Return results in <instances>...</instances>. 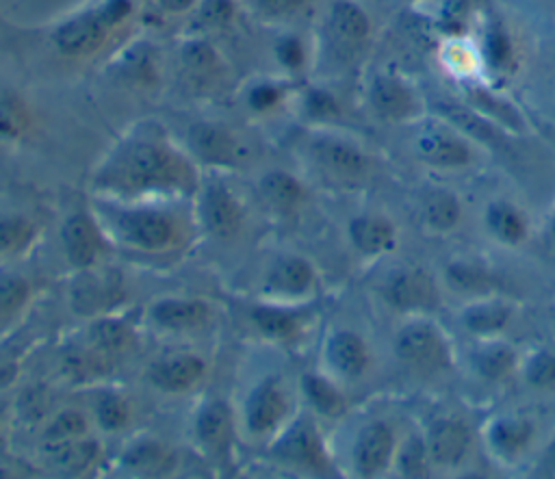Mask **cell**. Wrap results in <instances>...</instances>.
<instances>
[{
    "label": "cell",
    "instance_id": "ee69618b",
    "mask_svg": "<svg viewBox=\"0 0 555 479\" xmlns=\"http://www.w3.org/2000/svg\"><path fill=\"white\" fill-rule=\"evenodd\" d=\"M30 225L24 219H0V251L15 249L28 236Z\"/></svg>",
    "mask_w": 555,
    "mask_h": 479
},
{
    "label": "cell",
    "instance_id": "e575fe53",
    "mask_svg": "<svg viewBox=\"0 0 555 479\" xmlns=\"http://www.w3.org/2000/svg\"><path fill=\"white\" fill-rule=\"evenodd\" d=\"M262 193L275 206L291 208L293 204H297L301 199L304 189L299 186V182L293 176H288L284 171H273L262 178Z\"/></svg>",
    "mask_w": 555,
    "mask_h": 479
},
{
    "label": "cell",
    "instance_id": "8fae6325",
    "mask_svg": "<svg viewBox=\"0 0 555 479\" xmlns=\"http://www.w3.org/2000/svg\"><path fill=\"white\" fill-rule=\"evenodd\" d=\"M371 33V17L358 2L338 0L332 4L327 15V35L338 54L353 56L369 43Z\"/></svg>",
    "mask_w": 555,
    "mask_h": 479
},
{
    "label": "cell",
    "instance_id": "4fadbf2b",
    "mask_svg": "<svg viewBox=\"0 0 555 479\" xmlns=\"http://www.w3.org/2000/svg\"><path fill=\"white\" fill-rule=\"evenodd\" d=\"M481 223L488 236L507 249L522 247L531 236V223L527 212L505 197L490 199L483 206Z\"/></svg>",
    "mask_w": 555,
    "mask_h": 479
},
{
    "label": "cell",
    "instance_id": "8992f818",
    "mask_svg": "<svg viewBox=\"0 0 555 479\" xmlns=\"http://www.w3.org/2000/svg\"><path fill=\"white\" fill-rule=\"evenodd\" d=\"M462 91V102L468 104L473 111L483 115L486 119L494 121L503 130L514 137H529L533 134V126L525 111L503 91L501 85H494L486 78H473L457 82Z\"/></svg>",
    "mask_w": 555,
    "mask_h": 479
},
{
    "label": "cell",
    "instance_id": "277c9868",
    "mask_svg": "<svg viewBox=\"0 0 555 479\" xmlns=\"http://www.w3.org/2000/svg\"><path fill=\"white\" fill-rule=\"evenodd\" d=\"M473 41L479 54L481 74L494 85H503L514 78L520 67L518 41L505 17L494 11L477 13L473 26Z\"/></svg>",
    "mask_w": 555,
    "mask_h": 479
},
{
    "label": "cell",
    "instance_id": "cb8c5ba5",
    "mask_svg": "<svg viewBox=\"0 0 555 479\" xmlns=\"http://www.w3.org/2000/svg\"><path fill=\"white\" fill-rule=\"evenodd\" d=\"M282 414H284V399L271 381H264L249 394L247 425L251 431L260 433L271 429L282 418Z\"/></svg>",
    "mask_w": 555,
    "mask_h": 479
},
{
    "label": "cell",
    "instance_id": "f5cc1de1",
    "mask_svg": "<svg viewBox=\"0 0 555 479\" xmlns=\"http://www.w3.org/2000/svg\"><path fill=\"white\" fill-rule=\"evenodd\" d=\"M160 4V9L169 11V13H182L186 9L193 7L195 0H156Z\"/></svg>",
    "mask_w": 555,
    "mask_h": 479
},
{
    "label": "cell",
    "instance_id": "f1b7e54d",
    "mask_svg": "<svg viewBox=\"0 0 555 479\" xmlns=\"http://www.w3.org/2000/svg\"><path fill=\"white\" fill-rule=\"evenodd\" d=\"M189 141H191V147L195 150V154L208 163H228L234 154L232 139L221 128L210 126V124L193 126Z\"/></svg>",
    "mask_w": 555,
    "mask_h": 479
},
{
    "label": "cell",
    "instance_id": "1f68e13d",
    "mask_svg": "<svg viewBox=\"0 0 555 479\" xmlns=\"http://www.w3.org/2000/svg\"><path fill=\"white\" fill-rule=\"evenodd\" d=\"M314 273L310 264L301 258H284L271 271V284L278 286L282 293L301 295L310 288Z\"/></svg>",
    "mask_w": 555,
    "mask_h": 479
},
{
    "label": "cell",
    "instance_id": "d590c367",
    "mask_svg": "<svg viewBox=\"0 0 555 479\" xmlns=\"http://www.w3.org/2000/svg\"><path fill=\"white\" fill-rule=\"evenodd\" d=\"M26 108L17 95L0 93V139H15L26 128Z\"/></svg>",
    "mask_w": 555,
    "mask_h": 479
},
{
    "label": "cell",
    "instance_id": "603a6c76",
    "mask_svg": "<svg viewBox=\"0 0 555 479\" xmlns=\"http://www.w3.org/2000/svg\"><path fill=\"white\" fill-rule=\"evenodd\" d=\"M204 364L193 355H176L165 362H158L150 371V379L163 390H184L197 381Z\"/></svg>",
    "mask_w": 555,
    "mask_h": 479
},
{
    "label": "cell",
    "instance_id": "9a60e30c",
    "mask_svg": "<svg viewBox=\"0 0 555 479\" xmlns=\"http://www.w3.org/2000/svg\"><path fill=\"white\" fill-rule=\"evenodd\" d=\"M106 37V24L100 20L98 13L78 15L54 33L56 48L67 56H85L95 52Z\"/></svg>",
    "mask_w": 555,
    "mask_h": 479
},
{
    "label": "cell",
    "instance_id": "7c38bea8",
    "mask_svg": "<svg viewBox=\"0 0 555 479\" xmlns=\"http://www.w3.org/2000/svg\"><path fill=\"white\" fill-rule=\"evenodd\" d=\"M518 349L503 336L475 340L468 353L470 371L486 384H503L512 379L520 368Z\"/></svg>",
    "mask_w": 555,
    "mask_h": 479
},
{
    "label": "cell",
    "instance_id": "484cf974",
    "mask_svg": "<svg viewBox=\"0 0 555 479\" xmlns=\"http://www.w3.org/2000/svg\"><path fill=\"white\" fill-rule=\"evenodd\" d=\"M392 468L397 470V475L408 479H423L434 475V464H431L423 431L408 433L403 440H399Z\"/></svg>",
    "mask_w": 555,
    "mask_h": 479
},
{
    "label": "cell",
    "instance_id": "d6a6232c",
    "mask_svg": "<svg viewBox=\"0 0 555 479\" xmlns=\"http://www.w3.org/2000/svg\"><path fill=\"white\" fill-rule=\"evenodd\" d=\"M304 384V390L308 394V399L312 401V405L325 414V416H338L345 412V397L340 394V390L330 384L327 379L323 377H317V375H306L301 379Z\"/></svg>",
    "mask_w": 555,
    "mask_h": 479
},
{
    "label": "cell",
    "instance_id": "9c48e42d",
    "mask_svg": "<svg viewBox=\"0 0 555 479\" xmlns=\"http://www.w3.org/2000/svg\"><path fill=\"white\" fill-rule=\"evenodd\" d=\"M399 438L386 420L366 423L353 442V470L360 477H379L395 464Z\"/></svg>",
    "mask_w": 555,
    "mask_h": 479
},
{
    "label": "cell",
    "instance_id": "3957f363",
    "mask_svg": "<svg viewBox=\"0 0 555 479\" xmlns=\"http://www.w3.org/2000/svg\"><path fill=\"white\" fill-rule=\"evenodd\" d=\"M371 113L390 126H408L429 113L421 87L397 69H379L366 87Z\"/></svg>",
    "mask_w": 555,
    "mask_h": 479
},
{
    "label": "cell",
    "instance_id": "f35d334b",
    "mask_svg": "<svg viewBox=\"0 0 555 479\" xmlns=\"http://www.w3.org/2000/svg\"><path fill=\"white\" fill-rule=\"evenodd\" d=\"M95 453H98V446L93 442H78V444H69V446L61 449L56 455V462H59V466L76 472V470L87 468L93 462Z\"/></svg>",
    "mask_w": 555,
    "mask_h": 479
},
{
    "label": "cell",
    "instance_id": "ffe728a7",
    "mask_svg": "<svg viewBox=\"0 0 555 479\" xmlns=\"http://www.w3.org/2000/svg\"><path fill=\"white\" fill-rule=\"evenodd\" d=\"M438 61H440L442 69L455 82H464V80H473V78H483L473 35L440 39Z\"/></svg>",
    "mask_w": 555,
    "mask_h": 479
},
{
    "label": "cell",
    "instance_id": "8d00e7d4",
    "mask_svg": "<svg viewBox=\"0 0 555 479\" xmlns=\"http://www.w3.org/2000/svg\"><path fill=\"white\" fill-rule=\"evenodd\" d=\"M93 340L108 351H124L132 342V332L119 321H100L93 325Z\"/></svg>",
    "mask_w": 555,
    "mask_h": 479
},
{
    "label": "cell",
    "instance_id": "30bf717a",
    "mask_svg": "<svg viewBox=\"0 0 555 479\" xmlns=\"http://www.w3.org/2000/svg\"><path fill=\"white\" fill-rule=\"evenodd\" d=\"M516 303L507 297L488 293L468 299L457 314L462 329L473 336L475 340L496 338L507 332L516 316Z\"/></svg>",
    "mask_w": 555,
    "mask_h": 479
},
{
    "label": "cell",
    "instance_id": "f546056e",
    "mask_svg": "<svg viewBox=\"0 0 555 479\" xmlns=\"http://www.w3.org/2000/svg\"><path fill=\"white\" fill-rule=\"evenodd\" d=\"M522 381L533 390H553L555 388V351L538 347L520 360L518 368Z\"/></svg>",
    "mask_w": 555,
    "mask_h": 479
},
{
    "label": "cell",
    "instance_id": "7402d4cb",
    "mask_svg": "<svg viewBox=\"0 0 555 479\" xmlns=\"http://www.w3.org/2000/svg\"><path fill=\"white\" fill-rule=\"evenodd\" d=\"M202 215L208 230L217 236H230L238 223V208L228 195V191L219 184H212L204 193Z\"/></svg>",
    "mask_w": 555,
    "mask_h": 479
},
{
    "label": "cell",
    "instance_id": "bcb514c9",
    "mask_svg": "<svg viewBox=\"0 0 555 479\" xmlns=\"http://www.w3.org/2000/svg\"><path fill=\"white\" fill-rule=\"evenodd\" d=\"M202 20L206 24H212V26H219V24H225L232 20L234 15V4L232 0H206L202 4Z\"/></svg>",
    "mask_w": 555,
    "mask_h": 479
},
{
    "label": "cell",
    "instance_id": "2e32d148",
    "mask_svg": "<svg viewBox=\"0 0 555 479\" xmlns=\"http://www.w3.org/2000/svg\"><path fill=\"white\" fill-rule=\"evenodd\" d=\"M351 245L364 256H384L397 249V225L384 215H360L349 223Z\"/></svg>",
    "mask_w": 555,
    "mask_h": 479
},
{
    "label": "cell",
    "instance_id": "60d3db41",
    "mask_svg": "<svg viewBox=\"0 0 555 479\" xmlns=\"http://www.w3.org/2000/svg\"><path fill=\"white\" fill-rule=\"evenodd\" d=\"M306 111L317 119H334L340 115V104L330 91L314 89L306 98Z\"/></svg>",
    "mask_w": 555,
    "mask_h": 479
},
{
    "label": "cell",
    "instance_id": "c3c4849f",
    "mask_svg": "<svg viewBox=\"0 0 555 479\" xmlns=\"http://www.w3.org/2000/svg\"><path fill=\"white\" fill-rule=\"evenodd\" d=\"M184 61H186V65L189 67H193V69H210L212 67V63H215V52L206 46V43H191V46H186V50H184Z\"/></svg>",
    "mask_w": 555,
    "mask_h": 479
},
{
    "label": "cell",
    "instance_id": "74e56055",
    "mask_svg": "<svg viewBox=\"0 0 555 479\" xmlns=\"http://www.w3.org/2000/svg\"><path fill=\"white\" fill-rule=\"evenodd\" d=\"M254 321L256 325L267 334V336H275V338H286L295 332L297 323L293 319V314H286L282 310H273V308H258L254 312Z\"/></svg>",
    "mask_w": 555,
    "mask_h": 479
},
{
    "label": "cell",
    "instance_id": "836d02e7",
    "mask_svg": "<svg viewBox=\"0 0 555 479\" xmlns=\"http://www.w3.org/2000/svg\"><path fill=\"white\" fill-rule=\"evenodd\" d=\"M230 412L223 403L208 405L197 418V436L210 446H221L228 440Z\"/></svg>",
    "mask_w": 555,
    "mask_h": 479
},
{
    "label": "cell",
    "instance_id": "f907efd6",
    "mask_svg": "<svg viewBox=\"0 0 555 479\" xmlns=\"http://www.w3.org/2000/svg\"><path fill=\"white\" fill-rule=\"evenodd\" d=\"M278 100H280V89H275L273 85H258L249 93V104L256 111H267L275 106Z\"/></svg>",
    "mask_w": 555,
    "mask_h": 479
},
{
    "label": "cell",
    "instance_id": "ba28073f",
    "mask_svg": "<svg viewBox=\"0 0 555 479\" xmlns=\"http://www.w3.org/2000/svg\"><path fill=\"white\" fill-rule=\"evenodd\" d=\"M434 468L455 470L473 449V429L457 416H438L423 431Z\"/></svg>",
    "mask_w": 555,
    "mask_h": 479
},
{
    "label": "cell",
    "instance_id": "5bb4252c",
    "mask_svg": "<svg viewBox=\"0 0 555 479\" xmlns=\"http://www.w3.org/2000/svg\"><path fill=\"white\" fill-rule=\"evenodd\" d=\"M312 156L338 178H360L371 167V156L353 141L323 137L312 143Z\"/></svg>",
    "mask_w": 555,
    "mask_h": 479
},
{
    "label": "cell",
    "instance_id": "681fc988",
    "mask_svg": "<svg viewBox=\"0 0 555 479\" xmlns=\"http://www.w3.org/2000/svg\"><path fill=\"white\" fill-rule=\"evenodd\" d=\"M130 11H132L130 0H106L104 7L98 11V15L106 26H113L124 22L130 15Z\"/></svg>",
    "mask_w": 555,
    "mask_h": 479
},
{
    "label": "cell",
    "instance_id": "ac0fdd59",
    "mask_svg": "<svg viewBox=\"0 0 555 479\" xmlns=\"http://www.w3.org/2000/svg\"><path fill=\"white\" fill-rule=\"evenodd\" d=\"M119 230L126 241L145 247V249H160L171 241V223L165 215L152 210H137L126 212L119 219Z\"/></svg>",
    "mask_w": 555,
    "mask_h": 479
},
{
    "label": "cell",
    "instance_id": "d4e9b609",
    "mask_svg": "<svg viewBox=\"0 0 555 479\" xmlns=\"http://www.w3.org/2000/svg\"><path fill=\"white\" fill-rule=\"evenodd\" d=\"M167 165V154L152 143H132L121 156V173L132 182L156 178Z\"/></svg>",
    "mask_w": 555,
    "mask_h": 479
},
{
    "label": "cell",
    "instance_id": "7dc6e473",
    "mask_svg": "<svg viewBox=\"0 0 555 479\" xmlns=\"http://www.w3.org/2000/svg\"><path fill=\"white\" fill-rule=\"evenodd\" d=\"M160 459V449L154 446V444H141L132 451H128V457H126V464H130L132 468H139V470H147V468H154Z\"/></svg>",
    "mask_w": 555,
    "mask_h": 479
},
{
    "label": "cell",
    "instance_id": "f6af8a7d",
    "mask_svg": "<svg viewBox=\"0 0 555 479\" xmlns=\"http://www.w3.org/2000/svg\"><path fill=\"white\" fill-rule=\"evenodd\" d=\"M275 54H278V59H280V63H282L284 67H291V69L301 67V65H304V56H306L304 43H301L297 37H293V35L282 37V39L278 41Z\"/></svg>",
    "mask_w": 555,
    "mask_h": 479
},
{
    "label": "cell",
    "instance_id": "d6986e66",
    "mask_svg": "<svg viewBox=\"0 0 555 479\" xmlns=\"http://www.w3.org/2000/svg\"><path fill=\"white\" fill-rule=\"evenodd\" d=\"M421 215H423V225L431 234H451L460 228L464 208H462V202L455 195V191L436 186V189L427 191V195L423 197Z\"/></svg>",
    "mask_w": 555,
    "mask_h": 479
},
{
    "label": "cell",
    "instance_id": "db71d44e",
    "mask_svg": "<svg viewBox=\"0 0 555 479\" xmlns=\"http://www.w3.org/2000/svg\"><path fill=\"white\" fill-rule=\"evenodd\" d=\"M546 236L555 245V206H553V210L548 215V221H546Z\"/></svg>",
    "mask_w": 555,
    "mask_h": 479
},
{
    "label": "cell",
    "instance_id": "4dcf8cb0",
    "mask_svg": "<svg viewBox=\"0 0 555 479\" xmlns=\"http://www.w3.org/2000/svg\"><path fill=\"white\" fill-rule=\"evenodd\" d=\"M152 314L165 327L186 329L204 323L208 310L197 301H160Z\"/></svg>",
    "mask_w": 555,
    "mask_h": 479
},
{
    "label": "cell",
    "instance_id": "b9f144b4",
    "mask_svg": "<svg viewBox=\"0 0 555 479\" xmlns=\"http://www.w3.org/2000/svg\"><path fill=\"white\" fill-rule=\"evenodd\" d=\"M87 423L78 412H65L59 418H54V423L48 427V438L50 440H65V438H74L85 433Z\"/></svg>",
    "mask_w": 555,
    "mask_h": 479
},
{
    "label": "cell",
    "instance_id": "816d5d0a",
    "mask_svg": "<svg viewBox=\"0 0 555 479\" xmlns=\"http://www.w3.org/2000/svg\"><path fill=\"white\" fill-rule=\"evenodd\" d=\"M258 9L267 15H286L295 9H299L306 0H256Z\"/></svg>",
    "mask_w": 555,
    "mask_h": 479
},
{
    "label": "cell",
    "instance_id": "5b68a950",
    "mask_svg": "<svg viewBox=\"0 0 555 479\" xmlns=\"http://www.w3.org/2000/svg\"><path fill=\"white\" fill-rule=\"evenodd\" d=\"M479 436L486 453L499 466H514L531 451L538 438V423L525 412H501L483 423Z\"/></svg>",
    "mask_w": 555,
    "mask_h": 479
},
{
    "label": "cell",
    "instance_id": "83f0119b",
    "mask_svg": "<svg viewBox=\"0 0 555 479\" xmlns=\"http://www.w3.org/2000/svg\"><path fill=\"white\" fill-rule=\"evenodd\" d=\"M447 282L453 286L457 293L473 297L488 295L492 293V275L490 271L479 264L477 260H453L447 269Z\"/></svg>",
    "mask_w": 555,
    "mask_h": 479
},
{
    "label": "cell",
    "instance_id": "4316f807",
    "mask_svg": "<svg viewBox=\"0 0 555 479\" xmlns=\"http://www.w3.org/2000/svg\"><path fill=\"white\" fill-rule=\"evenodd\" d=\"M63 243H65L69 260L76 267L89 264L95 258V249H98L93 223L85 215L69 217L63 228Z\"/></svg>",
    "mask_w": 555,
    "mask_h": 479
},
{
    "label": "cell",
    "instance_id": "e0dca14e",
    "mask_svg": "<svg viewBox=\"0 0 555 479\" xmlns=\"http://www.w3.org/2000/svg\"><path fill=\"white\" fill-rule=\"evenodd\" d=\"M325 351H327L330 366L347 379H356V377L364 375V371L371 364V351H369L366 342L349 329L336 332L327 340Z\"/></svg>",
    "mask_w": 555,
    "mask_h": 479
},
{
    "label": "cell",
    "instance_id": "7a4b0ae2",
    "mask_svg": "<svg viewBox=\"0 0 555 479\" xmlns=\"http://www.w3.org/2000/svg\"><path fill=\"white\" fill-rule=\"evenodd\" d=\"M395 358L421 375L455 368V347L444 327L429 314H408L392 336Z\"/></svg>",
    "mask_w": 555,
    "mask_h": 479
},
{
    "label": "cell",
    "instance_id": "ab89813d",
    "mask_svg": "<svg viewBox=\"0 0 555 479\" xmlns=\"http://www.w3.org/2000/svg\"><path fill=\"white\" fill-rule=\"evenodd\" d=\"M126 418H128V407H126L124 399L108 394L98 403V420L104 429H108V431L119 429L126 423Z\"/></svg>",
    "mask_w": 555,
    "mask_h": 479
},
{
    "label": "cell",
    "instance_id": "44dd1931",
    "mask_svg": "<svg viewBox=\"0 0 555 479\" xmlns=\"http://www.w3.org/2000/svg\"><path fill=\"white\" fill-rule=\"evenodd\" d=\"M278 455L314 470L327 468L321 440L308 420H299L288 429V433L278 444Z\"/></svg>",
    "mask_w": 555,
    "mask_h": 479
},
{
    "label": "cell",
    "instance_id": "7bdbcfd3",
    "mask_svg": "<svg viewBox=\"0 0 555 479\" xmlns=\"http://www.w3.org/2000/svg\"><path fill=\"white\" fill-rule=\"evenodd\" d=\"M26 297V284L20 277H0V312H13Z\"/></svg>",
    "mask_w": 555,
    "mask_h": 479
},
{
    "label": "cell",
    "instance_id": "11a10c76",
    "mask_svg": "<svg viewBox=\"0 0 555 479\" xmlns=\"http://www.w3.org/2000/svg\"><path fill=\"white\" fill-rule=\"evenodd\" d=\"M414 4H431V2H438V0H410Z\"/></svg>",
    "mask_w": 555,
    "mask_h": 479
},
{
    "label": "cell",
    "instance_id": "52a82bcc",
    "mask_svg": "<svg viewBox=\"0 0 555 479\" xmlns=\"http://www.w3.org/2000/svg\"><path fill=\"white\" fill-rule=\"evenodd\" d=\"M382 297L405 316L431 314L440 306L438 282L423 267H403L392 271L382 286Z\"/></svg>",
    "mask_w": 555,
    "mask_h": 479
},
{
    "label": "cell",
    "instance_id": "6da1fadb",
    "mask_svg": "<svg viewBox=\"0 0 555 479\" xmlns=\"http://www.w3.org/2000/svg\"><path fill=\"white\" fill-rule=\"evenodd\" d=\"M403 128L408 130L410 158L427 169L464 171L477 167L488 156L477 141L434 111Z\"/></svg>",
    "mask_w": 555,
    "mask_h": 479
}]
</instances>
